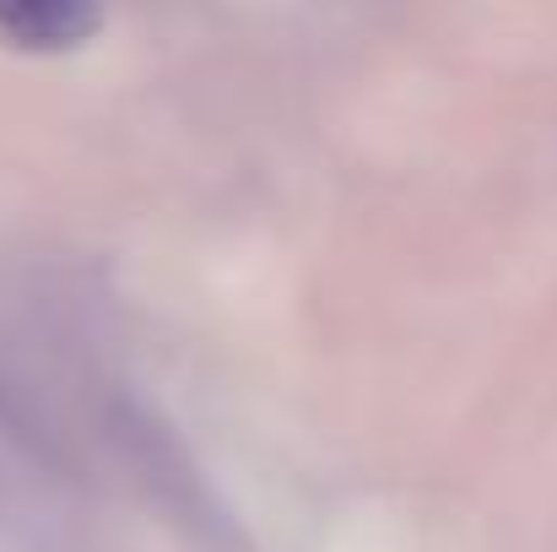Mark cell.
<instances>
[{
	"label": "cell",
	"mask_w": 557,
	"mask_h": 552,
	"mask_svg": "<svg viewBox=\"0 0 557 552\" xmlns=\"http://www.w3.org/2000/svg\"><path fill=\"white\" fill-rule=\"evenodd\" d=\"M103 27L98 0H0V38L33 54L82 49Z\"/></svg>",
	"instance_id": "6da1fadb"
}]
</instances>
